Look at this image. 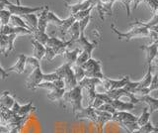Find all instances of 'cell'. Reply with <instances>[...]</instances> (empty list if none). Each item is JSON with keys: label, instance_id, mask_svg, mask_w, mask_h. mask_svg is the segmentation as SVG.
Returning a JSON list of instances; mask_svg holds the SVG:
<instances>
[{"label": "cell", "instance_id": "e0dca14e", "mask_svg": "<svg viewBox=\"0 0 158 133\" xmlns=\"http://www.w3.org/2000/svg\"><path fill=\"white\" fill-rule=\"evenodd\" d=\"M158 45V42L155 43H152L151 45L149 46H141L140 49L145 52V55H146V64L147 66L152 65L153 61L157 59V46Z\"/></svg>", "mask_w": 158, "mask_h": 133}, {"label": "cell", "instance_id": "277c9868", "mask_svg": "<svg viewBox=\"0 0 158 133\" xmlns=\"http://www.w3.org/2000/svg\"><path fill=\"white\" fill-rule=\"evenodd\" d=\"M48 22L52 24L56 28H57V32H58V38L62 41H65L66 38V33L68 31V29L70 28V26L75 21L73 16H69L66 19H60L59 17H57L53 12L48 11Z\"/></svg>", "mask_w": 158, "mask_h": 133}, {"label": "cell", "instance_id": "6da1fadb", "mask_svg": "<svg viewBox=\"0 0 158 133\" xmlns=\"http://www.w3.org/2000/svg\"><path fill=\"white\" fill-rule=\"evenodd\" d=\"M90 16H87L82 20L78 21V25H79V30H80V35H79L78 39L75 41L76 44H78L79 46H80V49H81V52L80 54L78 55L77 59H76V62L74 65L76 66H82L84 63H85L88 59L92 58V52L93 50L97 47L98 45V42H89L87 40V38L85 37V29L88 25L89 21H90Z\"/></svg>", "mask_w": 158, "mask_h": 133}, {"label": "cell", "instance_id": "bcb514c9", "mask_svg": "<svg viewBox=\"0 0 158 133\" xmlns=\"http://www.w3.org/2000/svg\"><path fill=\"white\" fill-rule=\"evenodd\" d=\"M131 133H133V132H131Z\"/></svg>", "mask_w": 158, "mask_h": 133}, {"label": "cell", "instance_id": "44dd1931", "mask_svg": "<svg viewBox=\"0 0 158 133\" xmlns=\"http://www.w3.org/2000/svg\"><path fill=\"white\" fill-rule=\"evenodd\" d=\"M31 43L33 45V57L37 59L39 62H41V60L44 57V54H46V47L34 39L31 40Z\"/></svg>", "mask_w": 158, "mask_h": 133}, {"label": "cell", "instance_id": "d4e9b609", "mask_svg": "<svg viewBox=\"0 0 158 133\" xmlns=\"http://www.w3.org/2000/svg\"><path fill=\"white\" fill-rule=\"evenodd\" d=\"M80 52H81V49H79V48L75 49V50H73V51H68V50L65 51V53L62 55L64 61H65V64H68L69 66L74 65Z\"/></svg>", "mask_w": 158, "mask_h": 133}, {"label": "cell", "instance_id": "d590c367", "mask_svg": "<svg viewBox=\"0 0 158 133\" xmlns=\"http://www.w3.org/2000/svg\"><path fill=\"white\" fill-rule=\"evenodd\" d=\"M115 2H120L122 3L123 6L127 9V16H131V0H115Z\"/></svg>", "mask_w": 158, "mask_h": 133}, {"label": "cell", "instance_id": "e575fe53", "mask_svg": "<svg viewBox=\"0 0 158 133\" xmlns=\"http://www.w3.org/2000/svg\"><path fill=\"white\" fill-rule=\"evenodd\" d=\"M143 2L151 9L153 13L158 12V0H143Z\"/></svg>", "mask_w": 158, "mask_h": 133}, {"label": "cell", "instance_id": "484cf974", "mask_svg": "<svg viewBox=\"0 0 158 133\" xmlns=\"http://www.w3.org/2000/svg\"><path fill=\"white\" fill-rule=\"evenodd\" d=\"M14 101H15L14 97L11 96L9 91H4L0 95V104L6 108H9V109H11V107L14 104Z\"/></svg>", "mask_w": 158, "mask_h": 133}, {"label": "cell", "instance_id": "ffe728a7", "mask_svg": "<svg viewBox=\"0 0 158 133\" xmlns=\"http://www.w3.org/2000/svg\"><path fill=\"white\" fill-rule=\"evenodd\" d=\"M49 11V8L48 5H44L43 10L40 11L41 13L38 16V30L41 32H46L47 27H48V14Z\"/></svg>", "mask_w": 158, "mask_h": 133}, {"label": "cell", "instance_id": "7bdbcfd3", "mask_svg": "<svg viewBox=\"0 0 158 133\" xmlns=\"http://www.w3.org/2000/svg\"><path fill=\"white\" fill-rule=\"evenodd\" d=\"M16 2H17L16 5H21V0H16Z\"/></svg>", "mask_w": 158, "mask_h": 133}, {"label": "cell", "instance_id": "603a6c76", "mask_svg": "<svg viewBox=\"0 0 158 133\" xmlns=\"http://www.w3.org/2000/svg\"><path fill=\"white\" fill-rule=\"evenodd\" d=\"M21 18L23 19L25 24L28 26L30 31L32 32L34 30H37V28H38V16L36 15V13L26 14V15L21 16Z\"/></svg>", "mask_w": 158, "mask_h": 133}, {"label": "cell", "instance_id": "30bf717a", "mask_svg": "<svg viewBox=\"0 0 158 133\" xmlns=\"http://www.w3.org/2000/svg\"><path fill=\"white\" fill-rule=\"evenodd\" d=\"M112 119L113 121L117 122L122 128L125 129V126L128 124V123L136 122L137 116L131 114L128 111H115L112 114Z\"/></svg>", "mask_w": 158, "mask_h": 133}, {"label": "cell", "instance_id": "74e56055", "mask_svg": "<svg viewBox=\"0 0 158 133\" xmlns=\"http://www.w3.org/2000/svg\"><path fill=\"white\" fill-rule=\"evenodd\" d=\"M56 80H58V77L56 73H44V82H53Z\"/></svg>", "mask_w": 158, "mask_h": 133}, {"label": "cell", "instance_id": "1f68e13d", "mask_svg": "<svg viewBox=\"0 0 158 133\" xmlns=\"http://www.w3.org/2000/svg\"><path fill=\"white\" fill-rule=\"evenodd\" d=\"M156 130H158V129H157V127H155V126L153 125L152 123L149 121L148 123H146L145 125L138 127V129H137V130L132 131V132H133V133H151V132L156 131Z\"/></svg>", "mask_w": 158, "mask_h": 133}, {"label": "cell", "instance_id": "f6af8a7d", "mask_svg": "<svg viewBox=\"0 0 158 133\" xmlns=\"http://www.w3.org/2000/svg\"><path fill=\"white\" fill-rule=\"evenodd\" d=\"M1 129H2V125L0 124V131H1Z\"/></svg>", "mask_w": 158, "mask_h": 133}, {"label": "cell", "instance_id": "7dc6e473", "mask_svg": "<svg viewBox=\"0 0 158 133\" xmlns=\"http://www.w3.org/2000/svg\"></svg>", "mask_w": 158, "mask_h": 133}, {"label": "cell", "instance_id": "8992f818", "mask_svg": "<svg viewBox=\"0 0 158 133\" xmlns=\"http://www.w3.org/2000/svg\"><path fill=\"white\" fill-rule=\"evenodd\" d=\"M102 63L100 60H95V59H88V60L80 66L84 73H85V78H99V80H103L104 75L102 73Z\"/></svg>", "mask_w": 158, "mask_h": 133}, {"label": "cell", "instance_id": "7402d4cb", "mask_svg": "<svg viewBox=\"0 0 158 133\" xmlns=\"http://www.w3.org/2000/svg\"><path fill=\"white\" fill-rule=\"evenodd\" d=\"M137 98H138V100H139V101H142V102L146 103L148 109H150L149 112L151 113V114H152L153 112L157 111V109H158V100H157V98L151 97L149 95L139 96V97H137Z\"/></svg>", "mask_w": 158, "mask_h": 133}, {"label": "cell", "instance_id": "f1b7e54d", "mask_svg": "<svg viewBox=\"0 0 158 133\" xmlns=\"http://www.w3.org/2000/svg\"><path fill=\"white\" fill-rule=\"evenodd\" d=\"M65 91H66L65 88H59V90L51 91L48 93V98L52 101H60Z\"/></svg>", "mask_w": 158, "mask_h": 133}, {"label": "cell", "instance_id": "8fae6325", "mask_svg": "<svg viewBox=\"0 0 158 133\" xmlns=\"http://www.w3.org/2000/svg\"><path fill=\"white\" fill-rule=\"evenodd\" d=\"M18 35L11 34V35H2L0 34V52L4 54L5 57L9 55V53L14 51V41Z\"/></svg>", "mask_w": 158, "mask_h": 133}, {"label": "cell", "instance_id": "836d02e7", "mask_svg": "<svg viewBox=\"0 0 158 133\" xmlns=\"http://www.w3.org/2000/svg\"><path fill=\"white\" fill-rule=\"evenodd\" d=\"M10 16H11V13H10L7 9L0 10V21H1L2 26L8 25L9 20H10Z\"/></svg>", "mask_w": 158, "mask_h": 133}, {"label": "cell", "instance_id": "8d00e7d4", "mask_svg": "<svg viewBox=\"0 0 158 133\" xmlns=\"http://www.w3.org/2000/svg\"><path fill=\"white\" fill-rule=\"evenodd\" d=\"M98 110H101V111H105V112H108L110 113V114H113L114 112H115L116 110L114 109V107H112L110 104H108V103H104V104H102L99 108H97Z\"/></svg>", "mask_w": 158, "mask_h": 133}, {"label": "cell", "instance_id": "5bb4252c", "mask_svg": "<svg viewBox=\"0 0 158 133\" xmlns=\"http://www.w3.org/2000/svg\"><path fill=\"white\" fill-rule=\"evenodd\" d=\"M77 119H84V120H89L91 121L94 124H96L97 122V114L95 111V108H93L92 106H87L83 109L78 111L75 115Z\"/></svg>", "mask_w": 158, "mask_h": 133}, {"label": "cell", "instance_id": "9c48e42d", "mask_svg": "<svg viewBox=\"0 0 158 133\" xmlns=\"http://www.w3.org/2000/svg\"><path fill=\"white\" fill-rule=\"evenodd\" d=\"M43 82H44V73L42 72L41 65H39L33 68L32 73L28 77L26 81V86L29 90L35 91L37 90V86Z\"/></svg>", "mask_w": 158, "mask_h": 133}, {"label": "cell", "instance_id": "b9f144b4", "mask_svg": "<svg viewBox=\"0 0 158 133\" xmlns=\"http://www.w3.org/2000/svg\"><path fill=\"white\" fill-rule=\"evenodd\" d=\"M3 9H5V4L0 2V10H3Z\"/></svg>", "mask_w": 158, "mask_h": 133}, {"label": "cell", "instance_id": "d6a6232c", "mask_svg": "<svg viewBox=\"0 0 158 133\" xmlns=\"http://www.w3.org/2000/svg\"><path fill=\"white\" fill-rule=\"evenodd\" d=\"M93 6L92 7H90V8H88V9H86V10H83V11H80V12H77L76 14H74V15H71V16H73L74 17V19H75V21L76 22H78V21H80V20H82V19H84L85 17H87V16H90L91 15V11L93 10Z\"/></svg>", "mask_w": 158, "mask_h": 133}, {"label": "cell", "instance_id": "4316f807", "mask_svg": "<svg viewBox=\"0 0 158 133\" xmlns=\"http://www.w3.org/2000/svg\"><path fill=\"white\" fill-rule=\"evenodd\" d=\"M31 35H32L34 40H36L37 42L41 43L42 45H44V46L47 44L48 38H49V36L48 35L46 32H41V31H39L38 29H37V30L32 31L31 32Z\"/></svg>", "mask_w": 158, "mask_h": 133}, {"label": "cell", "instance_id": "9a60e30c", "mask_svg": "<svg viewBox=\"0 0 158 133\" xmlns=\"http://www.w3.org/2000/svg\"><path fill=\"white\" fill-rule=\"evenodd\" d=\"M96 114H97V122H96V129H97V133H103V129L104 126H105L106 123H108L109 121H113L112 119V114L105 111H101L95 109Z\"/></svg>", "mask_w": 158, "mask_h": 133}, {"label": "cell", "instance_id": "d6986e66", "mask_svg": "<svg viewBox=\"0 0 158 133\" xmlns=\"http://www.w3.org/2000/svg\"><path fill=\"white\" fill-rule=\"evenodd\" d=\"M26 60H27V56H25L24 54H21V55H19L16 64L5 71H6V73H8L11 72H14L16 73H19V75H21V73H23L25 72V67H26V64H27Z\"/></svg>", "mask_w": 158, "mask_h": 133}, {"label": "cell", "instance_id": "5b68a950", "mask_svg": "<svg viewBox=\"0 0 158 133\" xmlns=\"http://www.w3.org/2000/svg\"><path fill=\"white\" fill-rule=\"evenodd\" d=\"M54 73H56L58 78H60V80L64 82V88H65V91L71 90V88L75 87L78 85L76 78L74 77V73L72 72L71 66H69L68 64L64 63L62 66L57 68Z\"/></svg>", "mask_w": 158, "mask_h": 133}, {"label": "cell", "instance_id": "4fadbf2b", "mask_svg": "<svg viewBox=\"0 0 158 133\" xmlns=\"http://www.w3.org/2000/svg\"><path fill=\"white\" fill-rule=\"evenodd\" d=\"M11 110L17 114L20 117H30V114L32 112L36 111L37 110V107H35L33 105V102L30 101L27 104H24V105H20L18 101L15 100L14 101V104L11 107Z\"/></svg>", "mask_w": 158, "mask_h": 133}, {"label": "cell", "instance_id": "4dcf8cb0", "mask_svg": "<svg viewBox=\"0 0 158 133\" xmlns=\"http://www.w3.org/2000/svg\"><path fill=\"white\" fill-rule=\"evenodd\" d=\"M72 72L74 73V77H75L77 82H80L84 78H85V73H84L83 69L80 66H76V65H72L71 66Z\"/></svg>", "mask_w": 158, "mask_h": 133}, {"label": "cell", "instance_id": "cb8c5ba5", "mask_svg": "<svg viewBox=\"0 0 158 133\" xmlns=\"http://www.w3.org/2000/svg\"><path fill=\"white\" fill-rule=\"evenodd\" d=\"M79 35H80V30H79L78 22H74L70 26V28L68 29V31L66 33L65 41H73L74 43H75V41L78 39Z\"/></svg>", "mask_w": 158, "mask_h": 133}, {"label": "cell", "instance_id": "7a4b0ae2", "mask_svg": "<svg viewBox=\"0 0 158 133\" xmlns=\"http://www.w3.org/2000/svg\"><path fill=\"white\" fill-rule=\"evenodd\" d=\"M82 100V86L78 83L75 87L64 92L60 103L64 108L66 107V105L71 106L72 114L75 115L78 111L83 109Z\"/></svg>", "mask_w": 158, "mask_h": 133}, {"label": "cell", "instance_id": "ac0fdd59", "mask_svg": "<svg viewBox=\"0 0 158 133\" xmlns=\"http://www.w3.org/2000/svg\"><path fill=\"white\" fill-rule=\"evenodd\" d=\"M0 34H2V35H11V34H16V35H31V31L21 27H12L10 25H4L0 28Z\"/></svg>", "mask_w": 158, "mask_h": 133}, {"label": "cell", "instance_id": "60d3db41", "mask_svg": "<svg viewBox=\"0 0 158 133\" xmlns=\"http://www.w3.org/2000/svg\"><path fill=\"white\" fill-rule=\"evenodd\" d=\"M8 75H9V73H6V71H5L4 69L0 66V78H1L2 80H5L6 78H8Z\"/></svg>", "mask_w": 158, "mask_h": 133}, {"label": "cell", "instance_id": "ee69618b", "mask_svg": "<svg viewBox=\"0 0 158 133\" xmlns=\"http://www.w3.org/2000/svg\"><path fill=\"white\" fill-rule=\"evenodd\" d=\"M151 133H158V130H156V131H153V132H151Z\"/></svg>", "mask_w": 158, "mask_h": 133}, {"label": "cell", "instance_id": "ba28073f", "mask_svg": "<svg viewBox=\"0 0 158 133\" xmlns=\"http://www.w3.org/2000/svg\"><path fill=\"white\" fill-rule=\"evenodd\" d=\"M98 95L100 96L101 100L104 101V103H108L112 107H114V109L116 111H128L135 108V104H132L131 102H125L122 101L120 100H112L109 97L106 93H99Z\"/></svg>", "mask_w": 158, "mask_h": 133}, {"label": "cell", "instance_id": "7c38bea8", "mask_svg": "<svg viewBox=\"0 0 158 133\" xmlns=\"http://www.w3.org/2000/svg\"><path fill=\"white\" fill-rule=\"evenodd\" d=\"M130 77L125 76L123 77L121 80H112V78H104L102 80V86L104 88L109 91H113V90H118V88H123L127 83L130 82Z\"/></svg>", "mask_w": 158, "mask_h": 133}, {"label": "cell", "instance_id": "52a82bcc", "mask_svg": "<svg viewBox=\"0 0 158 133\" xmlns=\"http://www.w3.org/2000/svg\"><path fill=\"white\" fill-rule=\"evenodd\" d=\"M44 6H37V7H29V6H23V5H16L10 2L5 6V9L11 13V15H16L21 17L26 14H32V13H37L43 10Z\"/></svg>", "mask_w": 158, "mask_h": 133}, {"label": "cell", "instance_id": "83f0119b", "mask_svg": "<svg viewBox=\"0 0 158 133\" xmlns=\"http://www.w3.org/2000/svg\"><path fill=\"white\" fill-rule=\"evenodd\" d=\"M150 116H151V113L149 112V109H148V107H144L143 108V111L140 114L139 117H137V120H136V124L138 127L140 126H143L145 125L146 123H148L150 121Z\"/></svg>", "mask_w": 158, "mask_h": 133}, {"label": "cell", "instance_id": "2e32d148", "mask_svg": "<svg viewBox=\"0 0 158 133\" xmlns=\"http://www.w3.org/2000/svg\"><path fill=\"white\" fill-rule=\"evenodd\" d=\"M95 7V1L94 0H83V1L79 2L77 4H74V5H67V8L69 10L70 15H74L77 12H80L83 10H86V9L90 8V7Z\"/></svg>", "mask_w": 158, "mask_h": 133}, {"label": "cell", "instance_id": "f546056e", "mask_svg": "<svg viewBox=\"0 0 158 133\" xmlns=\"http://www.w3.org/2000/svg\"><path fill=\"white\" fill-rule=\"evenodd\" d=\"M8 25L12 26V27H21V28H25L27 30L30 31V29L28 28V26L25 24V22L23 21V19L19 16L16 15H11L10 16V20H9V24Z\"/></svg>", "mask_w": 158, "mask_h": 133}, {"label": "cell", "instance_id": "ab89813d", "mask_svg": "<svg viewBox=\"0 0 158 133\" xmlns=\"http://www.w3.org/2000/svg\"><path fill=\"white\" fill-rule=\"evenodd\" d=\"M52 82H53V85L56 86V88H64V82L62 80H60V78L53 81Z\"/></svg>", "mask_w": 158, "mask_h": 133}, {"label": "cell", "instance_id": "3957f363", "mask_svg": "<svg viewBox=\"0 0 158 133\" xmlns=\"http://www.w3.org/2000/svg\"><path fill=\"white\" fill-rule=\"evenodd\" d=\"M131 29L130 31L126 32V33L118 31L114 24H111V29H112V31L118 36V40H126L127 42H128V41H131V40H132V39L137 38V37H147V38H149V36H150V30H149V29H147V28L143 27V26L136 25V24H135V23H131Z\"/></svg>", "mask_w": 158, "mask_h": 133}, {"label": "cell", "instance_id": "f35d334b", "mask_svg": "<svg viewBox=\"0 0 158 133\" xmlns=\"http://www.w3.org/2000/svg\"><path fill=\"white\" fill-rule=\"evenodd\" d=\"M26 63L29 64V65H31L32 68H35V67H37L39 65H41V64H40V62L37 60V59H35L34 57H27Z\"/></svg>", "mask_w": 158, "mask_h": 133}]
</instances>
